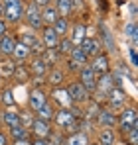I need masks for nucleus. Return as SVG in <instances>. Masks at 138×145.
Masks as SVG:
<instances>
[{
	"label": "nucleus",
	"instance_id": "obj_1",
	"mask_svg": "<svg viewBox=\"0 0 138 145\" xmlns=\"http://www.w3.org/2000/svg\"><path fill=\"white\" fill-rule=\"evenodd\" d=\"M4 6V16L2 20L8 25H18L24 16V2L22 0H0Z\"/></svg>",
	"mask_w": 138,
	"mask_h": 145
},
{
	"label": "nucleus",
	"instance_id": "obj_2",
	"mask_svg": "<svg viewBox=\"0 0 138 145\" xmlns=\"http://www.w3.org/2000/svg\"><path fill=\"white\" fill-rule=\"evenodd\" d=\"M116 127H118V131L122 135L128 133L132 127H138V114H136L134 106L122 108L120 112H116Z\"/></svg>",
	"mask_w": 138,
	"mask_h": 145
},
{
	"label": "nucleus",
	"instance_id": "obj_3",
	"mask_svg": "<svg viewBox=\"0 0 138 145\" xmlns=\"http://www.w3.org/2000/svg\"><path fill=\"white\" fill-rule=\"evenodd\" d=\"M22 22H26V25L32 29V31H38L44 27V22H42V8H38L34 2H28L24 4V16Z\"/></svg>",
	"mask_w": 138,
	"mask_h": 145
},
{
	"label": "nucleus",
	"instance_id": "obj_4",
	"mask_svg": "<svg viewBox=\"0 0 138 145\" xmlns=\"http://www.w3.org/2000/svg\"><path fill=\"white\" fill-rule=\"evenodd\" d=\"M65 90H67L69 98L73 100V104H77V106H83V104H89L91 102V94L83 88V84L75 78V80H69L67 84H65Z\"/></svg>",
	"mask_w": 138,
	"mask_h": 145
},
{
	"label": "nucleus",
	"instance_id": "obj_5",
	"mask_svg": "<svg viewBox=\"0 0 138 145\" xmlns=\"http://www.w3.org/2000/svg\"><path fill=\"white\" fill-rule=\"evenodd\" d=\"M128 94L122 86H115L107 92V108H111L113 112H120L122 108H126Z\"/></svg>",
	"mask_w": 138,
	"mask_h": 145
},
{
	"label": "nucleus",
	"instance_id": "obj_6",
	"mask_svg": "<svg viewBox=\"0 0 138 145\" xmlns=\"http://www.w3.org/2000/svg\"><path fill=\"white\" fill-rule=\"evenodd\" d=\"M47 100L53 104L55 110H69L73 106V100L69 98L65 86H57V88H51V92L47 94Z\"/></svg>",
	"mask_w": 138,
	"mask_h": 145
},
{
	"label": "nucleus",
	"instance_id": "obj_7",
	"mask_svg": "<svg viewBox=\"0 0 138 145\" xmlns=\"http://www.w3.org/2000/svg\"><path fill=\"white\" fill-rule=\"evenodd\" d=\"M89 67L93 69V72L97 74V76H101V74H107V72L113 71V65H111V57H109V53H99V55H95L89 59V63H87Z\"/></svg>",
	"mask_w": 138,
	"mask_h": 145
},
{
	"label": "nucleus",
	"instance_id": "obj_8",
	"mask_svg": "<svg viewBox=\"0 0 138 145\" xmlns=\"http://www.w3.org/2000/svg\"><path fill=\"white\" fill-rule=\"evenodd\" d=\"M77 74H79V78H77V80L83 84V88H85L89 94H93V92L97 90V74L93 72V69L89 67V65H85V67L77 72Z\"/></svg>",
	"mask_w": 138,
	"mask_h": 145
},
{
	"label": "nucleus",
	"instance_id": "obj_9",
	"mask_svg": "<svg viewBox=\"0 0 138 145\" xmlns=\"http://www.w3.org/2000/svg\"><path fill=\"white\" fill-rule=\"evenodd\" d=\"M79 47H81V51H83L89 59L105 51V49H103V43H101V39H99L97 35H87V37L81 41V45H79Z\"/></svg>",
	"mask_w": 138,
	"mask_h": 145
},
{
	"label": "nucleus",
	"instance_id": "obj_10",
	"mask_svg": "<svg viewBox=\"0 0 138 145\" xmlns=\"http://www.w3.org/2000/svg\"><path fill=\"white\" fill-rule=\"evenodd\" d=\"M51 131H53L51 121H44V120L36 118V120L32 121V125H30V133L34 135V139H47Z\"/></svg>",
	"mask_w": 138,
	"mask_h": 145
},
{
	"label": "nucleus",
	"instance_id": "obj_11",
	"mask_svg": "<svg viewBox=\"0 0 138 145\" xmlns=\"http://www.w3.org/2000/svg\"><path fill=\"white\" fill-rule=\"evenodd\" d=\"M87 37V27L83 22H75V24L69 25V31H67V39L71 41L73 47H79L81 41Z\"/></svg>",
	"mask_w": 138,
	"mask_h": 145
},
{
	"label": "nucleus",
	"instance_id": "obj_12",
	"mask_svg": "<svg viewBox=\"0 0 138 145\" xmlns=\"http://www.w3.org/2000/svg\"><path fill=\"white\" fill-rule=\"evenodd\" d=\"M46 102H47V92L44 88H32L30 90V94H28V108L32 112L40 110Z\"/></svg>",
	"mask_w": 138,
	"mask_h": 145
},
{
	"label": "nucleus",
	"instance_id": "obj_13",
	"mask_svg": "<svg viewBox=\"0 0 138 145\" xmlns=\"http://www.w3.org/2000/svg\"><path fill=\"white\" fill-rule=\"evenodd\" d=\"M59 39H61V37H57V33L53 31L51 25H44V27L40 29V41L44 43L46 49H55L57 43H59Z\"/></svg>",
	"mask_w": 138,
	"mask_h": 145
},
{
	"label": "nucleus",
	"instance_id": "obj_14",
	"mask_svg": "<svg viewBox=\"0 0 138 145\" xmlns=\"http://www.w3.org/2000/svg\"><path fill=\"white\" fill-rule=\"evenodd\" d=\"M97 123L101 125V127H116V112H113L111 108H107V106H103L101 110H99V114H97Z\"/></svg>",
	"mask_w": 138,
	"mask_h": 145
},
{
	"label": "nucleus",
	"instance_id": "obj_15",
	"mask_svg": "<svg viewBox=\"0 0 138 145\" xmlns=\"http://www.w3.org/2000/svg\"><path fill=\"white\" fill-rule=\"evenodd\" d=\"M46 82L51 88H57V86H65V71L59 69V67H51L46 74Z\"/></svg>",
	"mask_w": 138,
	"mask_h": 145
},
{
	"label": "nucleus",
	"instance_id": "obj_16",
	"mask_svg": "<svg viewBox=\"0 0 138 145\" xmlns=\"http://www.w3.org/2000/svg\"><path fill=\"white\" fill-rule=\"evenodd\" d=\"M28 71H30V76H46L47 71H49V67L42 61V57H32Z\"/></svg>",
	"mask_w": 138,
	"mask_h": 145
},
{
	"label": "nucleus",
	"instance_id": "obj_17",
	"mask_svg": "<svg viewBox=\"0 0 138 145\" xmlns=\"http://www.w3.org/2000/svg\"><path fill=\"white\" fill-rule=\"evenodd\" d=\"M97 145H116L115 127H101V131L97 135Z\"/></svg>",
	"mask_w": 138,
	"mask_h": 145
},
{
	"label": "nucleus",
	"instance_id": "obj_18",
	"mask_svg": "<svg viewBox=\"0 0 138 145\" xmlns=\"http://www.w3.org/2000/svg\"><path fill=\"white\" fill-rule=\"evenodd\" d=\"M0 118H2L6 127H12V125L20 123V112H18V108H4Z\"/></svg>",
	"mask_w": 138,
	"mask_h": 145
},
{
	"label": "nucleus",
	"instance_id": "obj_19",
	"mask_svg": "<svg viewBox=\"0 0 138 145\" xmlns=\"http://www.w3.org/2000/svg\"><path fill=\"white\" fill-rule=\"evenodd\" d=\"M111 88H115V80H113V74H111V72L97 76V92H101V94L107 96V92H109Z\"/></svg>",
	"mask_w": 138,
	"mask_h": 145
},
{
	"label": "nucleus",
	"instance_id": "obj_20",
	"mask_svg": "<svg viewBox=\"0 0 138 145\" xmlns=\"http://www.w3.org/2000/svg\"><path fill=\"white\" fill-rule=\"evenodd\" d=\"M16 61L12 57H0V76L4 78H12V74L16 71Z\"/></svg>",
	"mask_w": 138,
	"mask_h": 145
},
{
	"label": "nucleus",
	"instance_id": "obj_21",
	"mask_svg": "<svg viewBox=\"0 0 138 145\" xmlns=\"http://www.w3.org/2000/svg\"><path fill=\"white\" fill-rule=\"evenodd\" d=\"M14 45H16V37L6 33L0 37V55L2 57H12V51H14Z\"/></svg>",
	"mask_w": 138,
	"mask_h": 145
},
{
	"label": "nucleus",
	"instance_id": "obj_22",
	"mask_svg": "<svg viewBox=\"0 0 138 145\" xmlns=\"http://www.w3.org/2000/svg\"><path fill=\"white\" fill-rule=\"evenodd\" d=\"M30 57H32V53H30V47H26L24 43L16 41V45H14V51H12V59H14L16 63H24V61H28Z\"/></svg>",
	"mask_w": 138,
	"mask_h": 145
},
{
	"label": "nucleus",
	"instance_id": "obj_23",
	"mask_svg": "<svg viewBox=\"0 0 138 145\" xmlns=\"http://www.w3.org/2000/svg\"><path fill=\"white\" fill-rule=\"evenodd\" d=\"M53 114H55V108H53V104H51L49 100H47L40 110L34 112V116H36L38 120H44V121H51L53 120Z\"/></svg>",
	"mask_w": 138,
	"mask_h": 145
},
{
	"label": "nucleus",
	"instance_id": "obj_24",
	"mask_svg": "<svg viewBox=\"0 0 138 145\" xmlns=\"http://www.w3.org/2000/svg\"><path fill=\"white\" fill-rule=\"evenodd\" d=\"M0 106L2 108H16V100H14V90L10 86L2 88L0 92Z\"/></svg>",
	"mask_w": 138,
	"mask_h": 145
},
{
	"label": "nucleus",
	"instance_id": "obj_25",
	"mask_svg": "<svg viewBox=\"0 0 138 145\" xmlns=\"http://www.w3.org/2000/svg\"><path fill=\"white\" fill-rule=\"evenodd\" d=\"M63 145H89V135L85 131H75V133L65 137Z\"/></svg>",
	"mask_w": 138,
	"mask_h": 145
},
{
	"label": "nucleus",
	"instance_id": "obj_26",
	"mask_svg": "<svg viewBox=\"0 0 138 145\" xmlns=\"http://www.w3.org/2000/svg\"><path fill=\"white\" fill-rule=\"evenodd\" d=\"M40 57H42V61L46 63L49 69H51V67H57V63H59V59H61V55H59L55 49H46Z\"/></svg>",
	"mask_w": 138,
	"mask_h": 145
},
{
	"label": "nucleus",
	"instance_id": "obj_27",
	"mask_svg": "<svg viewBox=\"0 0 138 145\" xmlns=\"http://www.w3.org/2000/svg\"><path fill=\"white\" fill-rule=\"evenodd\" d=\"M101 31H103V37H99V39H101V43H103V49L107 47L109 53H115L116 51V43H115V39H113V33H111L105 25H101Z\"/></svg>",
	"mask_w": 138,
	"mask_h": 145
},
{
	"label": "nucleus",
	"instance_id": "obj_28",
	"mask_svg": "<svg viewBox=\"0 0 138 145\" xmlns=\"http://www.w3.org/2000/svg\"><path fill=\"white\" fill-rule=\"evenodd\" d=\"M8 137L12 139V141H16V139H26V137H30V129H26L24 125H12V127H8Z\"/></svg>",
	"mask_w": 138,
	"mask_h": 145
},
{
	"label": "nucleus",
	"instance_id": "obj_29",
	"mask_svg": "<svg viewBox=\"0 0 138 145\" xmlns=\"http://www.w3.org/2000/svg\"><path fill=\"white\" fill-rule=\"evenodd\" d=\"M57 18H59V14H57V10L53 8V4L42 8V22H44V25H53V22H55Z\"/></svg>",
	"mask_w": 138,
	"mask_h": 145
},
{
	"label": "nucleus",
	"instance_id": "obj_30",
	"mask_svg": "<svg viewBox=\"0 0 138 145\" xmlns=\"http://www.w3.org/2000/svg\"><path fill=\"white\" fill-rule=\"evenodd\" d=\"M69 25H71V24H69L67 18H61V16H59V18L53 22L51 27H53V31L57 33V37H65V35H67V31H69Z\"/></svg>",
	"mask_w": 138,
	"mask_h": 145
},
{
	"label": "nucleus",
	"instance_id": "obj_31",
	"mask_svg": "<svg viewBox=\"0 0 138 145\" xmlns=\"http://www.w3.org/2000/svg\"><path fill=\"white\" fill-rule=\"evenodd\" d=\"M71 61H75L77 65H81V67H85L87 63H89V57L81 51V47H73L71 51H69V55H67Z\"/></svg>",
	"mask_w": 138,
	"mask_h": 145
},
{
	"label": "nucleus",
	"instance_id": "obj_32",
	"mask_svg": "<svg viewBox=\"0 0 138 145\" xmlns=\"http://www.w3.org/2000/svg\"><path fill=\"white\" fill-rule=\"evenodd\" d=\"M124 35L132 41V45L136 47V37H138V27H136V22L134 20H128L124 24Z\"/></svg>",
	"mask_w": 138,
	"mask_h": 145
},
{
	"label": "nucleus",
	"instance_id": "obj_33",
	"mask_svg": "<svg viewBox=\"0 0 138 145\" xmlns=\"http://www.w3.org/2000/svg\"><path fill=\"white\" fill-rule=\"evenodd\" d=\"M16 41H20L24 43L26 47H32L36 41H38V35H36V31H32V29H28V31H22L18 37H16Z\"/></svg>",
	"mask_w": 138,
	"mask_h": 145
},
{
	"label": "nucleus",
	"instance_id": "obj_34",
	"mask_svg": "<svg viewBox=\"0 0 138 145\" xmlns=\"http://www.w3.org/2000/svg\"><path fill=\"white\" fill-rule=\"evenodd\" d=\"M53 8L57 10V14L61 18H67L69 14H71V0H55V6Z\"/></svg>",
	"mask_w": 138,
	"mask_h": 145
},
{
	"label": "nucleus",
	"instance_id": "obj_35",
	"mask_svg": "<svg viewBox=\"0 0 138 145\" xmlns=\"http://www.w3.org/2000/svg\"><path fill=\"white\" fill-rule=\"evenodd\" d=\"M12 78L18 80V82H26V80L30 78V71H28V67H24L22 63H18V65H16V71H14V74H12Z\"/></svg>",
	"mask_w": 138,
	"mask_h": 145
},
{
	"label": "nucleus",
	"instance_id": "obj_36",
	"mask_svg": "<svg viewBox=\"0 0 138 145\" xmlns=\"http://www.w3.org/2000/svg\"><path fill=\"white\" fill-rule=\"evenodd\" d=\"M71 49H73V45H71V41L67 39V35H65V37H61V39H59V43H57L55 51H57V53H59L61 57H67Z\"/></svg>",
	"mask_w": 138,
	"mask_h": 145
},
{
	"label": "nucleus",
	"instance_id": "obj_37",
	"mask_svg": "<svg viewBox=\"0 0 138 145\" xmlns=\"http://www.w3.org/2000/svg\"><path fill=\"white\" fill-rule=\"evenodd\" d=\"M47 143L49 145H63L65 143V135H63L59 129H53V131L49 133V137H47Z\"/></svg>",
	"mask_w": 138,
	"mask_h": 145
},
{
	"label": "nucleus",
	"instance_id": "obj_38",
	"mask_svg": "<svg viewBox=\"0 0 138 145\" xmlns=\"http://www.w3.org/2000/svg\"><path fill=\"white\" fill-rule=\"evenodd\" d=\"M126 145H138V127H132L128 133H124Z\"/></svg>",
	"mask_w": 138,
	"mask_h": 145
},
{
	"label": "nucleus",
	"instance_id": "obj_39",
	"mask_svg": "<svg viewBox=\"0 0 138 145\" xmlns=\"http://www.w3.org/2000/svg\"><path fill=\"white\" fill-rule=\"evenodd\" d=\"M65 59H67L65 63H67V71H69V72H79L81 69H83L81 65H77V63H75V61H71L69 57H65Z\"/></svg>",
	"mask_w": 138,
	"mask_h": 145
},
{
	"label": "nucleus",
	"instance_id": "obj_40",
	"mask_svg": "<svg viewBox=\"0 0 138 145\" xmlns=\"http://www.w3.org/2000/svg\"><path fill=\"white\" fill-rule=\"evenodd\" d=\"M85 8V0H71V12H81Z\"/></svg>",
	"mask_w": 138,
	"mask_h": 145
},
{
	"label": "nucleus",
	"instance_id": "obj_41",
	"mask_svg": "<svg viewBox=\"0 0 138 145\" xmlns=\"http://www.w3.org/2000/svg\"><path fill=\"white\" fill-rule=\"evenodd\" d=\"M30 2H34L38 8H46V6H51L53 0H30Z\"/></svg>",
	"mask_w": 138,
	"mask_h": 145
},
{
	"label": "nucleus",
	"instance_id": "obj_42",
	"mask_svg": "<svg viewBox=\"0 0 138 145\" xmlns=\"http://www.w3.org/2000/svg\"><path fill=\"white\" fill-rule=\"evenodd\" d=\"M0 145H10V137H8V133L2 131V129H0Z\"/></svg>",
	"mask_w": 138,
	"mask_h": 145
},
{
	"label": "nucleus",
	"instance_id": "obj_43",
	"mask_svg": "<svg viewBox=\"0 0 138 145\" xmlns=\"http://www.w3.org/2000/svg\"><path fill=\"white\" fill-rule=\"evenodd\" d=\"M130 61H132V65H134V67L138 65V53H136V47L130 49Z\"/></svg>",
	"mask_w": 138,
	"mask_h": 145
},
{
	"label": "nucleus",
	"instance_id": "obj_44",
	"mask_svg": "<svg viewBox=\"0 0 138 145\" xmlns=\"http://www.w3.org/2000/svg\"><path fill=\"white\" fill-rule=\"evenodd\" d=\"M6 33H8V24L0 18V37H2V35H6Z\"/></svg>",
	"mask_w": 138,
	"mask_h": 145
},
{
	"label": "nucleus",
	"instance_id": "obj_45",
	"mask_svg": "<svg viewBox=\"0 0 138 145\" xmlns=\"http://www.w3.org/2000/svg\"><path fill=\"white\" fill-rule=\"evenodd\" d=\"M10 145H32V139H30V137H26V139H16V141H12Z\"/></svg>",
	"mask_w": 138,
	"mask_h": 145
},
{
	"label": "nucleus",
	"instance_id": "obj_46",
	"mask_svg": "<svg viewBox=\"0 0 138 145\" xmlns=\"http://www.w3.org/2000/svg\"><path fill=\"white\" fill-rule=\"evenodd\" d=\"M130 16H132V20L136 22V4H134V2H130Z\"/></svg>",
	"mask_w": 138,
	"mask_h": 145
},
{
	"label": "nucleus",
	"instance_id": "obj_47",
	"mask_svg": "<svg viewBox=\"0 0 138 145\" xmlns=\"http://www.w3.org/2000/svg\"><path fill=\"white\" fill-rule=\"evenodd\" d=\"M32 145H49L47 139H32Z\"/></svg>",
	"mask_w": 138,
	"mask_h": 145
},
{
	"label": "nucleus",
	"instance_id": "obj_48",
	"mask_svg": "<svg viewBox=\"0 0 138 145\" xmlns=\"http://www.w3.org/2000/svg\"><path fill=\"white\" fill-rule=\"evenodd\" d=\"M4 16V6H2V2H0V18Z\"/></svg>",
	"mask_w": 138,
	"mask_h": 145
},
{
	"label": "nucleus",
	"instance_id": "obj_49",
	"mask_svg": "<svg viewBox=\"0 0 138 145\" xmlns=\"http://www.w3.org/2000/svg\"><path fill=\"white\" fill-rule=\"evenodd\" d=\"M89 145H97V143H89Z\"/></svg>",
	"mask_w": 138,
	"mask_h": 145
},
{
	"label": "nucleus",
	"instance_id": "obj_50",
	"mask_svg": "<svg viewBox=\"0 0 138 145\" xmlns=\"http://www.w3.org/2000/svg\"><path fill=\"white\" fill-rule=\"evenodd\" d=\"M0 78H2V76H0Z\"/></svg>",
	"mask_w": 138,
	"mask_h": 145
},
{
	"label": "nucleus",
	"instance_id": "obj_51",
	"mask_svg": "<svg viewBox=\"0 0 138 145\" xmlns=\"http://www.w3.org/2000/svg\"><path fill=\"white\" fill-rule=\"evenodd\" d=\"M22 2H24V0H22Z\"/></svg>",
	"mask_w": 138,
	"mask_h": 145
}]
</instances>
